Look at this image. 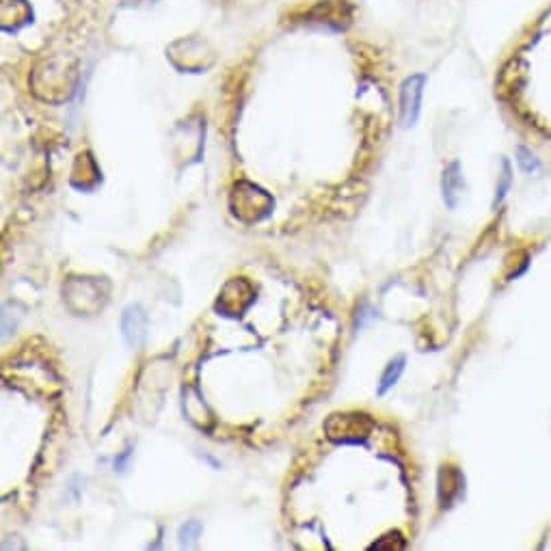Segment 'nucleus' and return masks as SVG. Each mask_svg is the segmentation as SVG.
<instances>
[{"mask_svg":"<svg viewBox=\"0 0 551 551\" xmlns=\"http://www.w3.org/2000/svg\"><path fill=\"white\" fill-rule=\"evenodd\" d=\"M272 208V199L266 195V190L249 182H240L234 187L232 193V212L244 223L262 221L269 216Z\"/></svg>","mask_w":551,"mask_h":551,"instance_id":"obj_1","label":"nucleus"},{"mask_svg":"<svg viewBox=\"0 0 551 551\" xmlns=\"http://www.w3.org/2000/svg\"><path fill=\"white\" fill-rule=\"evenodd\" d=\"M427 89V76L413 74L400 87V124L402 128H413L422 115V97Z\"/></svg>","mask_w":551,"mask_h":551,"instance_id":"obj_2","label":"nucleus"},{"mask_svg":"<svg viewBox=\"0 0 551 551\" xmlns=\"http://www.w3.org/2000/svg\"><path fill=\"white\" fill-rule=\"evenodd\" d=\"M122 335L130 348L145 346L150 337V316L141 305H130L122 314Z\"/></svg>","mask_w":551,"mask_h":551,"instance_id":"obj_3","label":"nucleus"},{"mask_svg":"<svg viewBox=\"0 0 551 551\" xmlns=\"http://www.w3.org/2000/svg\"><path fill=\"white\" fill-rule=\"evenodd\" d=\"M309 22H318V24L333 26V29H344L351 20V7L346 0H323L320 5L308 14Z\"/></svg>","mask_w":551,"mask_h":551,"instance_id":"obj_4","label":"nucleus"},{"mask_svg":"<svg viewBox=\"0 0 551 551\" xmlns=\"http://www.w3.org/2000/svg\"><path fill=\"white\" fill-rule=\"evenodd\" d=\"M463 190H465V178H463L461 162L452 161L450 165L441 173V195H444V204L450 210H456L461 204Z\"/></svg>","mask_w":551,"mask_h":551,"instance_id":"obj_5","label":"nucleus"},{"mask_svg":"<svg viewBox=\"0 0 551 551\" xmlns=\"http://www.w3.org/2000/svg\"><path fill=\"white\" fill-rule=\"evenodd\" d=\"M465 491V478L455 467H444L439 473V500L441 506H452V501L458 500Z\"/></svg>","mask_w":551,"mask_h":551,"instance_id":"obj_6","label":"nucleus"},{"mask_svg":"<svg viewBox=\"0 0 551 551\" xmlns=\"http://www.w3.org/2000/svg\"><path fill=\"white\" fill-rule=\"evenodd\" d=\"M407 368V357L405 354H398V357L391 359L390 363H387L383 376H381L379 387H376V396H385L387 391H391L398 385V381L402 379V374H405Z\"/></svg>","mask_w":551,"mask_h":551,"instance_id":"obj_7","label":"nucleus"},{"mask_svg":"<svg viewBox=\"0 0 551 551\" xmlns=\"http://www.w3.org/2000/svg\"><path fill=\"white\" fill-rule=\"evenodd\" d=\"M501 171L498 176V187H495V197H493V204H491V208L498 210L501 204H504L506 197H509L510 188H512V165L509 158H501Z\"/></svg>","mask_w":551,"mask_h":551,"instance_id":"obj_8","label":"nucleus"},{"mask_svg":"<svg viewBox=\"0 0 551 551\" xmlns=\"http://www.w3.org/2000/svg\"><path fill=\"white\" fill-rule=\"evenodd\" d=\"M201 532H204V526H201L199 521L190 519V521L184 523V526L178 530V545H179V549H193V547H197Z\"/></svg>","mask_w":551,"mask_h":551,"instance_id":"obj_9","label":"nucleus"},{"mask_svg":"<svg viewBox=\"0 0 551 551\" xmlns=\"http://www.w3.org/2000/svg\"><path fill=\"white\" fill-rule=\"evenodd\" d=\"M515 154H517V165H519L523 173H528V176H534V173L541 171V161H538V158L532 154V150H528V147L519 145V147H517Z\"/></svg>","mask_w":551,"mask_h":551,"instance_id":"obj_10","label":"nucleus"},{"mask_svg":"<svg viewBox=\"0 0 551 551\" xmlns=\"http://www.w3.org/2000/svg\"><path fill=\"white\" fill-rule=\"evenodd\" d=\"M376 318V312L370 305H362V308L357 309V318H354V326H359V329H363L365 325L370 323V320Z\"/></svg>","mask_w":551,"mask_h":551,"instance_id":"obj_11","label":"nucleus"},{"mask_svg":"<svg viewBox=\"0 0 551 551\" xmlns=\"http://www.w3.org/2000/svg\"><path fill=\"white\" fill-rule=\"evenodd\" d=\"M130 456H133V447H128V450H124V455H122V456L115 458V469H117V472H125V467H128Z\"/></svg>","mask_w":551,"mask_h":551,"instance_id":"obj_12","label":"nucleus"}]
</instances>
